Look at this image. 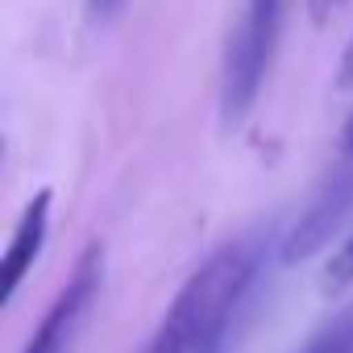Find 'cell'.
<instances>
[{
  "label": "cell",
  "instance_id": "obj_6",
  "mask_svg": "<svg viewBox=\"0 0 353 353\" xmlns=\"http://www.w3.org/2000/svg\"><path fill=\"white\" fill-rule=\"evenodd\" d=\"M303 353H353V307H345L341 316H332L307 345Z\"/></svg>",
  "mask_w": 353,
  "mask_h": 353
},
{
  "label": "cell",
  "instance_id": "obj_3",
  "mask_svg": "<svg viewBox=\"0 0 353 353\" xmlns=\"http://www.w3.org/2000/svg\"><path fill=\"white\" fill-rule=\"evenodd\" d=\"M100 291H104V245L92 241L79 254L67 283L59 287V295L46 307L42 324L21 345V353H71L83 324H88V316H92V307H96V299H100Z\"/></svg>",
  "mask_w": 353,
  "mask_h": 353
},
{
  "label": "cell",
  "instance_id": "obj_5",
  "mask_svg": "<svg viewBox=\"0 0 353 353\" xmlns=\"http://www.w3.org/2000/svg\"><path fill=\"white\" fill-rule=\"evenodd\" d=\"M50 204H54V196L42 188V192L30 196V204L21 208V216H17V225H13V237H9V250H5V258H0V303H9V299L21 291L26 274H30L34 262L42 258L46 233H50Z\"/></svg>",
  "mask_w": 353,
  "mask_h": 353
},
{
  "label": "cell",
  "instance_id": "obj_8",
  "mask_svg": "<svg viewBox=\"0 0 353 353\" xmlns=\"http://www.w3.org/2000/svg\"><path fill=\"white\" fill-rule=\"evenodd\" d=\"M336 88H353V38L341 50V67H336Z\"/></svg>",
  "mask_w": 353,
  "mask_h": 353
},
{
  "label": "cell",
  "instance_id": "obj_10",
  "mask_svg": "<svg viewBox=\"0 0 353 353\" xmlns=\"http://www.w3.org/2000/svg\"><path fill=\"white\" fill-rule=\"evenodd\" d=\"M341 158L353 162V108H349V117H345V125H341Z\"/></svg>",
  "mask_w": 353,
  "mask_h": 353
},
{
  "label": "cell",
  "instance_id": "obj_1",
  "mask_svg": "<svg viewBox=\"0 0 353 353\" xmlns=\"http://www.w3.org/2000/svg\"><path fill=\"white\" fill-rule=\"evenodd\" d=\"M262 237H233L212 250L166 303L141 353H208L262 270Z\"/></svg>",
  "mask_w": 353,
  "mask_h": 353
},
{
  "label": "cell",
  "instance_id": "obj_7",
  "mask_svg": "<svg viewBox=\"0 0 353 353\" xmlns=\"http://www.w3.org/2000/svg\"><path fill=\"white\" fill-rule=\"evenodd\" d=\"M353 287V237H345L332 254H328V262H324V270H320V291L324 295H341V291H349Z\"/></svg>",
  "mask_w": 353,
  "mask_h": 353
},
{
  "label": "cell",
  "instance_id": "obj_9",
  "mask_svg": "<svg viewBox=\"0 0 353 353\" xmlns=\"http://www.w3.org/2000/svg\"><path fill=\"white\" fill-rule=\"evenodd\" d=\"M121 5H125V0H88V13H92L96 21H108Z\"/></svg>",
  "mask_w": 353,
  "mask_h": 353
},
{
  "label": "cell",
  "instance_id": "obj_4",
  "mask_svg": "<svg viewBox=\"0 0 353 353\" xmlns=\"http://www.w3.org/2000/svg\"><path fill=\"white\" fill-rule=\"evenodd\" d=\"M353 216V162L341 158V166L320 183V192L312 196V204L299 212V221L291 225V233L283 237V262H307L312 254H320L324 245H332V237L345 229V221Z\"/></svg>",
  "mask_w": 353,
  "mask_h": 353
},
{
  "label": "cell",
  "instance_id": "obj_11",
  "mask_svg": "<svg viewBox=\"0 0 353 353\" xmlns=\"http://www.w3.org/2000/svg\"><path fill=\"white\" fill-rule=\"evenodd\" d=\"M336 5H345V0H307V9H312V17H316V21H324Z\"/></svg>",
  "mask_w": 353,
  "mask_h": 353
},
{
  "label": "cell",
  "instance_id": "obj_2",
  "mask_svg": "<svg viewBox=\"0 0 353 353\" xmlns=\"http://www.w3.org/2000/svg\"><path fill=\"white\" fill-rule=\"evenodd\" d=\"M283 26V0H245V13L225 46V71H221V117L225 125H241L250 108L258 104L274 42Z\"/></svg>",
  "mask_w": 353,
  "mask_h": 353
}]
</instances>
